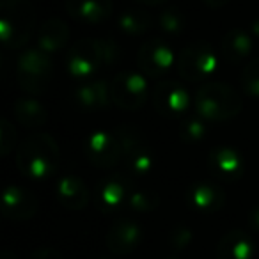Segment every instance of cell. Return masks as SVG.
Returning <instances> with one entry per match:
<instances>
[{"instance_id":"8","label":"cell","mask_w":259,"mask_h":259,"mask_svg":"<svg viewBox=\"0 0 259 259\" xmlns=\"http://www.w3.org/2000/svg\"><path fill=\"white\" fill-rule=\"evenodd\" d=\"M83 151L91 165L98 169H112L121 162V158H124L121 142L115 137V134H110V132L91 134L85 139Z\"/></svg>"},{"instance_id":"27","label":"cell","mask_w":259,"mask_h":259,"mask_svg":"<svg viewBox=\"0 0 259 259\" xmlns=\"http://www.w3.org/2000/svg\"><path fill=\"white\" fill-rule=\"evenodd\" d=\"M158 27L165 34L170 36H180L187 27V18L178 8H167L165 11L160 13L158 18Z\"/></svg>"},{"instance_id":"32","label":"cell","mask_w":259,"mask_h":259,"mask_svg":"<svg viewBox=\"0 0 259 259\" xmlns=\"http://www.w3.org/2000/svg\"><path fill=\"white\" fill-rule=\"evenodd\" d=\"M30 259H64V257H62L61 252L55 250V248L45 247V248H37V250L30 255Z\"/></svg>"},{"instance_id":"10","label":"cell","mask_w":259,"mask_h":259,"mask_svg":"<svg viewBox=\"0 0 259 259\" xmlns=\"http://www.w3.org/2000/svg\"><path fill=\"white\" fill-rule=\"evenodd\" d=\"M174 54L170 47L162 39H149L139 48L137 64L142 75L149 78H162L174 64Z\"/></svg>"},{"instance_id":"18","label":"cell","mask_w":259,"mask_h":259,"mask_svg":"<svg viewBox=\"0 0 259 259\" xmlns=\"http://www.w3.org/2000/svg\"><path fill=\"white\" fill-rule=\"evenodd\" d=\"M112 11V0H66V13L80 23H101Z\"/></svg>"},{"instance_id":"39","label":"cell","mask_w":259,"mask_h":259,"mask_svg":"<svg viewBox=\"0 0 259 259\" xmlns=\"http://www.w3.org/2000/svg\"><path fill=\"white\" fill-rule=\"evenodd\" d=\"M101 259H110V257H101Z\"/></svg>"},{"instance_id":"16","label":"cell","mask_w":259,"mask_h":259,"mask_svg":"<svg viewBox=\"0 0 259 259\" xmlns=\"http://www.w3.org/2000/svg\"><path fill=\"white\" fill-rule=\"evenodd\" d=\"M217 259H254L255 243L250 234L241 229H233L219 240L215 247Z\"/></svg>"},{"instance_id":"11","label":"cell","mask_w":259,"mask_h":259,"mask_svg":"<svg viewBox=\"0 0 259 259\" xmlns=\"http://www.w3.org/2000/svg\"><path fill=\"white\" fill-rule=\"evenodd\" d=\"M153 105L163 117H181L188 110L190 96L180 82L162 80L153 89Z\"/></svg>"},{"instance_id":"31","label":"cell","mask_w":259,"mask_h":259,"mask_svg":"<svg viewBox=\"0 0 259 259\" xmlns=\"http://www.w3.org/2000/svg\"><path fill=\"white\" fill-rule=\"evenodd\" d=\"M15 142L16 134L11 122L8 119H2V124H0V153H2V156H8L11 153V149L15 148Z\"/></svg>"},{"instance_id":"7","label":"cell","mask_w":259,"mask_h":259,"mask_svg":"<svg viewBox=\"0 0 259 259\" xmlns=\"http://www.w3.org/2000/svg\"><path fill=\"white\" fill-rule=\"evenodd\" d=\"M69 75L76 78L91 76L105 66L103 39H82L75 43L68 52L66 59Z\"/></svg>"},{"instance_id":"30","label":"cell","mask_w":259,"mask_h":259,"mask_svg":"<svg viewBox=\"0 0 259 259\" xmlns=\"http://www.w3.org/2000/svg\"><path fill=\"white\" fill-rule=\"evenodd\" d=\"M170 245H172L174 250H185L188 245L194 240V233L188 226H176L172 231H170Z\"/></svg>"},{"instance_id":"33","label":"cell","mask_w":259,"mask_h":259,"mask_svg":"<svg viewBox=\"0 0 259 259\" xmlns=\"http://www.w3.org/2000/svg\"><path fill=\"white\" fill-rule=\"evenodd\" d=\"M248 224H250L252 229L259 231V204L254 206L250 209V213H248Z\"/></svg>"},{"instance_id":"35","label":"cell","mask_w":259,"mask_h":259,"mask_svg":"<svg viewBox=\"0 0 259 259\" xmlns=\"http://www.w3.org/2000/svg\"><path fill=\"white\" fill-rule=\"evenodd\" d=\"M135 2H141V4H146V6H158V4L167 2V0H135Z\"/></svg>"},{"instance_id":"23","label":"cell","mask_w":259,"mask_h":259,"mask_svg":"<svg viewBox=\"0 0 259 259\" xmlns=\"http://www.w3.org/2000/svg\"><path fill=\"white\" fill-rule=\"evenodd\" d=\"M117 23H119V29L124 34L141 36V34L148 32V30L151 29L153 20L148 11H142V9H128V11L121 13Z\"/></svg>"},{"instance_id":"3","label":"cell","mask_w":259,"mask_h":259,"mask_svg":"<svg viewBox=\"0 0 259 259\" xmlns=\"http://www.w3.org/2000/svg\"><path fill=\"white\" fill-rule=\"evenodd\" d=\"M243 108L241 98L229 83H206L195 94V110L204 121H229Z\"/></svg>"},{"instance_id":"12","label":"cell","mask_w":259,"mask_h":259,"mask_svg":"<svg viewBox=\"0 0 259 259\" xmlns=\"http://www.w3.org/2000/svg\"><path fill=\"white\" fill-rule=\"evenodd\" d=\"M37 197L20 185H9L2 194V215L8 220H27L37 213Z\"/></svg>"},{"instance_id":"24","label":"cell","mask_w":259,"mask_h":259,"mask_svg":"<svg viewBox=\"0 0 259 259\" xmlns=\"http://www.w3.org/2000/svg\"><path fill=\"white\" fill-rule=\"evenodd\" d=\"M126 160V167L130 169L132 174H137V176H146L155 169L156 162H155V155L149 149L148 144L139 146V148L132 149L124 155Z\"/></svg>"},{"instance_id":"34","label":"cell","mask_w":259,"mask_h":259,"mask_svg":"<svg viewBox=\"0 0 259 259\" xmlns=\"http://www.w3.org/2000/svg\"><path fill=\"white\" fill-rule=\"evenodd\" d=\"M204 2L209 6V8H222V6H226L229 0H204Z\"/></svg>"},{"instance_id":"9","label":"cell","mask_w":259,"mask_h":259,"mask_svg":"<svg viewBox=\"0 0 259 259\" xmlns=\"http://www.w3.org/2000/svg\"><path fill=\"white\" fill-rule=\"evenodd\" d=\"M134 187L128 178L121 174H110L98 183L96 188V204L105 215H117L124 208H128L130 195Z\"/></svg>"},{"instance_id":"15","label":"cell","mask_w":259,"mask_h":259,"mask_svg":"<svg viewBox=\"0 0 259 259\" xmlns=\"http://www.w3.org/2000/svg\"><path fill=\"white\" fill-rule=\"evenodd\" d=\"M224 202H226V192L213 181H199L190 185L187 190V204L202 215L220 211Z\"/></svg>"},{"instance_id":"37","label":"cell","mask_w":259,"mask_h":259,"mask_svg":"<svg viewBox=\"0 0 259 259\" xmlns=\"http://www.w3.org/2000/svg\"><path fill=\"white\" fill-rule=\"evenodd\" d=\"M252 30H254V34H255V36H259V18L255 20L254 23H252Z\"/></svg>"},{"instance_id":"38","label":"cell","mask_w":259,"mask_h":259,"mask_svg":"<svg viewBox=\"0 0 259 259\" xmlns=\"http://www.w3.org/2000/svg\"><path fill=\"white\" fill-rule=\"evenodd\" d=\"M165 259H178V257H165Z\"/></svg>"},{"instance_id":"21","label":"cell","mask_w":259,"mask_h":259,"mask_svg":"<svg viewBox=\"0 0 259 259\" xmlns=\"http://www.w3.org/2000/svg\"><path fill=\"white\" fill-rule=\"evenodd\" d=\"M68 41L69 29L61 18H48L37 34V47L48 54L61 50L64 45H68Z\"/></svg>"},{"instance_id":"19","label":"cell","mask_w":259,"mask_h":259,"mask_svg":"<svg viewBox=\"0 0 259 259\" xmlns=\"http://www.w3.org/2000/svg\"><path fill=\"white\" fill-rule=\"evenodd\" d=\"M75 103L83 110H101L112 103L110 83L103 80H94V82L82 83L73 93Z\"/></svg>"},{"instance_id":"1","label":"cell","mask_w":259,"mask_h":259,"mask_svg":"<svg viewBox=\"0 0 259 259\" xmlns=\"http://www.w3.org/2000/svg\"><path fill=\"white\" fill-rule=\"evenodd\" d=\"M16 167L23 176L43 180L57 170L59 146L45 132H36L25 137L16 151Z\"/></svg>"},{"instance_id":"6","label":"cell","mask_w":259,"mask_h":259,"mask_svg":"<svg viewBox=\"0 0 259 259\" xmlns=\"http://www.w3.org/2000/svg\"><path fill=\"white\" fill-rule=\"evenodd\" d=\"M112 103L122 110H137L146 103L148 98V82L144 75L135 71H122L110 82Z\"/></svg>"},{"instance_id":"5","label":"cell","mask_w":259,"mask_h":259,"mask_svg":"<svg viewBox=\"0 0 259 259\" xmlns=\"http://www.w3.org/2000/svg\"><path fill=\"white\" fill-rule=\"evenodd\" d=\"M178 75L187 82H201L217 69V55L206 41L188 45L176 59Z\"/></svg>"},{"instance_id":"14","label":"cell","mask_w":259,"mask_h":259,"mask_svg":"<svg viewBox=\"0 0 259 259\" xmlns=\"http://www.w3.org/2000/svg\"><path fill=\"white\" fill-rule=\"evenodd\" d=\"M208 165L213 176L226 183H234L243 176V156L229 146H217L211 149Z\"/></svg>"},{"instance_id":"29","label":"cell","mask_w":259,"mask_h":259,"mask_svg":"<svg viewBox=\"0 0 259 259\" xmlns=\"http://www.w3.org/2000/svg\"><path fill=\"white\" fill-rule=\"evenodd\" d=\"M241 87L250 98H259V57L245 64L241 71Z\"/></svg>"},{"instance_id":"28","label":"cell","mask_w":259,"mask_h":259,"mask_svg":"<svg viewBox=\"0 0 259 259\" xmlns=\"http://www.w3.org/2000/svg\"><path fill=\"white\" fill-rule=\"evenodd\" d=\"M114 134H115V137L119 139V142H121L124 155L128 151H132V149L139 148V146L148 144V142H146L144 134H142L139 128H135V126L121 124V126H117V128H115Z\"/></svg>"},{"instance_id":"25","label":"cell","mask_w":259,"mask_h":259,"mask_svg":"<svg viewBox=\"0 0 259 259\" xmlns=\"http://www.w3.org/2000/svg\"><path fill=\"white\" fill-rule=\"evenodd\" d=\"M208 128L206 122L201 115H192V117H185L178 130V137L185 144H197L206 139Z\"/></svg>"},{"instance_id":"4","label":"cell","mask_w":259,"mask_h":259,"mask_svg":"<svg viewBox=\"0 0 259 259\" xmlns=\"http://www.w3.org/2000/svg\"><path fill=\"white\" fill-rule=\"evenodd\" d=\"M54 75V62L50 54L37 48L27 50L16 64V83L29 94H41L47 91Z\"/></svg>"},{"instance_id":"20","label":"cell","mask_w":259,"mask_h":259,"mask_svg":"<svg viewBox=\"0 0 259 259\" xmlns=\"http://www.w3.org/2000/svg\"><path fill=\"white\" fill-rule=\"evenodd\" d=\"M220 52L226 61L233 64H240L248 55L252 54V37L245 30L233 29L224 34L222 43H220Z\"/></svg>"},{"instance_id":"2","label":"cell","mask_w":259,"mask_h":259,"mask_svg":"<svg viewBox=\"0 0 259 259\" xmlns=\"http://www.w3.org/2000/svg\"><path fill=\"white\" fill-rule=\"evenodd\" d=\"M37 13L30 0L0 2V37L6 48H20L36 29Z\"/></svg>"},{"instance_id":"36","label":"cell","mask_w":259,"mask_h":259,"mask_svg":"<svg viewBox=\"0 0 259 259\" xmlns=\"http://www.w3.org/2000/svg\"><path fill=\"white\" fill-rule=\"evenodd\" d=\"M0 259H16V254H13L11 250H4L2 255H0Z\"/></svg>"},{"instance_id":"26","label":"cell","mask_w":259,"mask_h":259,"mask_svg":"<svg viewBox=\"0 0 259 259\" xmlns=\"http://www.w3.org/2000/svg\"><path fill=\"white\" fill-rule=\"evenodd\" d=\"M160 206V195L153 190H146V188H139V190L132 192L128 201V209L134 213H151Z\"/></svg>"},{"instance_id":"22","label":"cell","mask_w":259,"mask_h":259,"mask_svg":"<svg viewBox=\"0 0 259 259\" xmlns=\"http://www.w3.org/2000/svg\"><path fill=\"white\" fill-rule=\"evenodd\" d=\"M15 117L25 128L37 130L48 122V112L45 105L34 98H20L15 103Z\"/></svg>"},{"instance_id":"17","label":"cell","mask_w":259,"mask_h":259,"mask_svg":"<svg viewBox=\"0 0 259 259\" xmlns=\"http://www.w3.org/2000/svg\"><path fill=\"white\" fill-rule=\"evenodd\" d=\"M55 194H57L59 204L62 208L69 209V211H80L89 204V190H87V185L83 183L82 178L75 176V174H66L59 180L57 188H55Z\"/></svg>"},{"instance_id":"13","label":"cell","mask_w":259,"mask_h":259,"mask_svg":"<svg viewBox=\"0 0 259 259\" xmlns=\"http://www.w3.org/2000/svg\"><path fill=\"white\" fill-rule=\"evenodd\" d=\"M144 233L132 219H119L107 233V248L115 255H126L141 245Z\"/></svg>"}]
</instances>
